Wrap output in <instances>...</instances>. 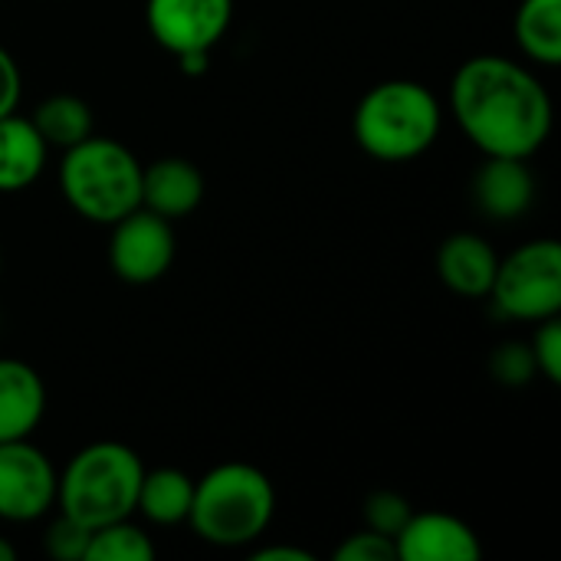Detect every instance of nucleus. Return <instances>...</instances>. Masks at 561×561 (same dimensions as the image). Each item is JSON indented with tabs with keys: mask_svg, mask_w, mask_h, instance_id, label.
Segmentation results:
<instances>
[{
	"mask_svg": "<svg viewBox=\"0 0 561 561\" xmlns=\"http://www.w3.org/2000/svg\"><path fill=\"white\" fill-rule=\"evenodd\" d=\"M450 112L486 158H533L552 131V99L542 79L500 53L467 59L450 82Z\"/></svg>",
	"mask_w": 561,
	"mask_h": 561,
	"instance_id": "nucleus-1",
	"label": "nucleus"
},
{
	"mask_svg": "<svg viewBox=\"0 0 561 561\" xmlns=\"http://www.w3.org/2000/svg\"><path fill=\"white\" fill-rule=\"evenodd\" d=\"M20 95H23V76H20V66L13 59V53L7 46H0V118L16 112L20 105Z\"/></svg>",
	"mask_w": 561,
	"mask_h": 561,
	"instance_id": "nucleus-25",
	"label": "nucleus"
},
{
	"mask_svg": "<svg viewBox=\"0 0 561 561\" xmlns=\"http://www.w3.org/2000/svg\"><path fill=\"white\" fill-rule=\"evenodd\" d=\"M398 561H477L483 556L480 536L450 513H411L394 536Z\"/></svg>",
	"mask_w": 561,
	"mask_h": 561,
	"instance_id": "nucleus-10",
	"label": "nucleus"
},
{
	"mask_svg": "<svg viewBox=\"0 0 561 561\" xmlns=\"http://www.w3.org/2000/svg\"><path fill=\"white\" fill-rule=\"evenodd\" d=\"M490 371L503 388H526L539 375L529 342H503L490 358Z\"/></svg>",
	"mask_w": 561,
	"mask_h": 561,
	"instance_id": "nucleus-20",
	"label": "nucleus"
},
{
	"mask_svg": "<svg viewBox=\"0 0 561 561\" xmlns=\"http://www.w3.org/2000/svg\"><path fill=\"white\" fill-rule=\"evenodd\" d=\"M145 477L141 457L118 440H95L72 454L56 483L59 513L85 529H99L135 516L138 486Z\"/></svg>",
	"mask_w": 561,
	"mask_h": 561,
	"instance_id": "nucleus-4",
	"label": "nucleus"
},
{
	"mask_svg": "<svg viewBox=\"0 0 561 561\" xmlns=\"http://www.w3.org/2000/svg\"><path fill=\"white\" fill-rule=\"evenodd\" d=\"M536 335L529 342L533 348V358H536V371L549 381V385H559L561 381V322L559 316L552 319H542L536 322Z\"/></svg>",
	"mask_w": 561,
	"mask_h": 561,
	"instance_id": "nucleus-23",
	"label": "nucleus"
},
{
	"mask_svg": "<svg viewBox=\"0 0 561 561\" xmlns=\"http://www.w3.org/2000/svg\"><path fill=\"white\" fill-rule=\"evenodd\" d=\"M33 128L39 131V138L46 141V148H72L79 145L82 138L92 135V108L85 99L72 95V92H56V95H46L36 112L30 115Z\"/></svg>",
	"mask_w": 561,
	"mask_h": 561,
	"instance_id": "nucleus-17",
	"label": "nucleus"
},
{
	"mask_svg": "<svg viewBox=\"0 0 561 561\" xmlns=\"http://www.w3.org/2000/svg\"><path fill=\"white\" fill-rule=\"evenodd\" d=\"M500 256L493 243L480 233H450L437 250L440 283L463 299H486Z\"/></svg>",
	"mask_w": 561,
	"mask_h": 561,
	"instance_id": "nucleus-13",
	"label": "nucleus"
},
{
	"mask_svg": "<svg viewBox=\"0 0 561 561\" xmlns=\"http://www.w3.org/2000/svg\"><path fill=\"white\" fill-rule=\"evenodd\" d=\"M59 187L82 220L112 227L141 207V161L122 141L92 131L62 151Z\"/></svg>",
	"mask_w": 561,
	"mask_h": 561,
	"instance_id": "nucleus-5",
	"label": "nucleus"
},
{
	"mask_svg": "<svg viewBox=\"0 0 561 561\" xmlns=\"http://www.w3.org/2000/svg\"><path fill=\"white\" fill-rule=\"evenodd\" d=\"M473 204L493 220H516L536 201V178L526 158H486L473 174Z\"/></svg>",
	"mask_w": 561,
	"mask_h": 561,
	"instance_id": "nucleus-11",
	"label": "nucleus"
},
{
	"mask_svg": "<svg viewBox=\"0 0 561 561\" xmlns=\"http://www.w3.org/2000/svg\"><path fill=\"white\" fill-rule=\"evenodd\" d=\"M49 148L30 118L10 112L0 118V194L30 187L46 168Z\"/></svg>",
	"mask_w": 561,
	"mask_h": 561,
	"instance_id": "nucleus-15",
	"label": "nucleus"
},
{
	"mask_svg": "<svg viewBox=\"0 0 561 561\" xmlns=\"http://www.w3.org/2000/svg\"><path fill=\"white\" fill-rule=\"evenodd\" d=\"M516 43L529 62H561V0H523L516 10Z\"/></svg>",
	"mask_w": 561,
	"mask_h": 561,
	"instance_id": "nucleus-18",
	"label": "nucleus"
},
{
	"mask_svg": "<svg viewBox=\"0 0 561 561\" xmlns=\"http://www.w3.org/2000/svg\"><path fill=\"white\" fill-rule=\"evenodd\" d=\"M0 561H16V549H13V542H7L3 536H0Z\"/></svg>",
	"mask_w": 561,
	"mask_h": 561,
	"instance_id": "nucleus-27",
	"label": "nucleus"
},
{
	"mask_svg": "<svg viewBox=\"0 0 561 561\" xmlns=\"http://www.w3.org/2000/svg\"><path fill=\"white\" fill-rule=\"evenodd\" d=\"M273 513V480L253 463L227 460L194 480L187 526L214 549H247L270 529Z\"/></svg>",
	"mask_w": 561,
	"mask_h": 561,
	"instance_id": "nucleus-2",
	"label": "nucleus"
},
{
	"mask_svg": "<svg viewBox=\"0 0 561 561\" xmlns=\"http://www.w3.org/2000/svg\"><path fill=\"white\" fill-rule=\"evenodd\" d=\"M46 414V385L20 358H0V444L30 437Z\"/></svg>",
	"mask_w": 561,
	"mask_h": 561,
	"instance_id": "nucleus-14",
	"label": "nucleus"
},
{
	"mask_svg": "<svg viewBox=\"0 0 561 561\" xmlns=\"http://www.w3.org/2000/svg\"><path fill=\"white\" fill-rule=\"evenodd\" d=\"M496 312L516 322H542L561 312V247L552 237L529 240L500 260L490 296Z\"/></svg>",
	"mask_w": 561,
	"mask_h": 561,
	"instance_id": "nucleus-6",
	"label": "nucleus"
},
{
	"mask_svg": "<svg viewBox=\"0 0 561 561\" xmlns=\"http://www.w3.org/2000/svg\"><path fill=\"white\" fill-rule=\"evenodd\" d=\"M178 253V237L171 220L151 214L148 207H135L122 220L112 224L108 237V266L122 283L148 286L158 283Z\"/></svg>",
	"mask_w": 561,
	"mask_h": 561,
	"instance_id": "nucleus-7",
	"label": "nucleus"
},
{
	"mask_svg": "<svg viewBox=\"0 0 561 561\" xmlns=\"http://www.w3.org/2000/svg\"><path fill=\"white\" fill-rule=\"evenodd\" d=\"M89 536H92V529H85L72 516L59 513L46 529V556L56 561H85Z\"/></svg>",
	"mask_w": 561,
	"mask_h": 561,
	"instance_id": "nucleus-22",
	"label": "nucleus"
},
{
	"mask_svg": "<svg viewBox=\"0 0 561 561\" xmlns=\"http://www.w3.org/2000/svg\"><path fill=\"white\" fill-rule=\"evenodd\" d=\"M59 473L53 460L23 440L0 444V519L3 523H33L43 519L56 506Z\"/></svg>",
	"mask_w": 561,
	"mask_h": 561,
	"instance_id": "nucleus-8",
	"label": "nucleus"
},
{
	"mask_svg": "<svg viewBox=\"0 0 561 561\" xmlns=\"http://www.w3.org/2000/svg\"><path fill=\"white\" fill-rule=\"evenodd\" d=\"M444 128L440 99L414 79H385L371 85L352 115L355 141L378 161H414L434 148Z\"/></svg>",
	"mask_w": 561,
	"mask_h": 561,
	"instance_id": "nucleus-3",
	"label": "nucleus"
},
{
	"mask_svg": "<svg viewBox=\"0 0 561 561\" xmlns=\"http://www.w3.org/2000/svg\"><path fill=\"white\" fill-rule=\"evenodd\" d=\"M335 561H398L394 539L365 526L362 533L345 536V542L335 549Z\"/></svg>",
	"mask_w": 561,
	"mask_h": 561,
	"instance_id": "nucleus-24",
	"label": "nucleus"
},
{
	"mask_svg": "<svg viewBox=\"0 0 561 561\" xmlns=\"http://www.w3.org/2000/svg\"><path fill=\"white\" fill-rule=\"evenodd\" d=\"M191 500H194V480L178 467H158V470H145L135 513H141L151 526H181L187 523Z\"/></svg>",
	"mask_w": 561,
	"mask_h": 561,
	"instance_id": "nucleus-16",
	"label": "nucleus"
},
{
	"mask_svg": "<svg viewBox=\"0 0 561 561\" xmlns=\"http://www.w3.org/2000/svg\"><path fill=\"white\" fill-rule=\"evenodd\" d=\"M233 20V0H145L154 43L174 56L210 53Z\"/></svg>",
	"mask_w": 561,
	"mask_h": 561,
	"instance_id": "nucleus-9",
	"label": "nucleus"
},
{
	"mask_svg": "<svg viewBox=\"0 0 561 561\" xmlns=\"http://www.w3.org/2000/svg\"><path fill=\"white\" fill-rule=\"evenodd\" d=\"M256 561H312V552L299 549V546H266L253 552Z\"/></svg>",
	"mask_w": 561,
	"mask_h": 561,
	"instance_id": "nucleus-26",
	"label": "nucleus"
},
{
	"mask_svg": "<svg viewBox=\"0 0 561 561\" xmlns=\"http://www.w3.org/2000/svg\"><path fill=\"white\" fill-rule=\"evenodd\" d=\"M0 263H3V260H0Z\"/></svg>",
	"mask_w": 561,
	"mask_h": 561,
	"instance_id": "nucleus-28",
	"label": "nucleus"
},
{
	"mask_svg": "<svg viewBox=\"0 0 561 561\" xmlns=\"http://www.w3.org/2000/svg\"><path fill=\"white\" fill-rule=\"evenodd\" d=\"M411 503L394 493V490H375L368 500H365V526L381 533V536H398L404 529V523L411 519Z\"/></svg>",
	"mask_w": 561,
	"mask_h": 561,
	"instance_id": "nucleus-21",
	"label": "nucleus"
},
{
	"mask_svg": "<svg viewBox=\"0 0 561 561\" xmlns=\"http://www.w3.org/2000/svg\"><path fill=\"white\" fill-rule=\"evenodd\" d=\"M204 201V174L187 158H158L141 168V207L164 220L194 214Z\"/></svg>",
	"mask_w": 561,
	"mask_h": 561,
	"instance_id": "nucleus-12",
	"label": "nucleus"
},
{
	"mask_svg": "<svg viewBox=\"0 0 561 561\" xmlns=\"http://www.w3.org/2000/svg\"><path fill=\"white\" fill-rule=\"evenodd\" d=\"M158 556L151 536L128 519L108 523L92 529L89 546H85V561H151Z\"/></svg>",
	"mask_w": 561,
	"mask_h": 561,
	"instance_id": "nucleus-19",
	"label": "nucleus"
}]
</instances>
